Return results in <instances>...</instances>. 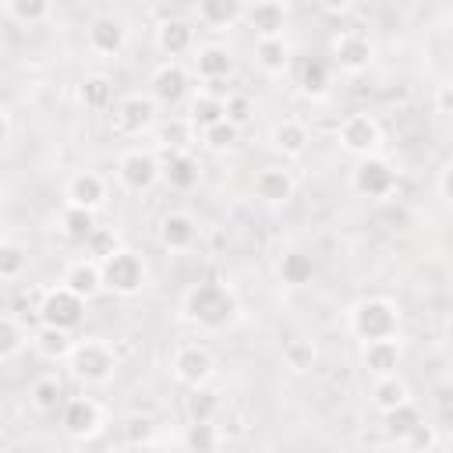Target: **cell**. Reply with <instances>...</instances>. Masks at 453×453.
<instances>
[{"label": "cell", "mask_w": 453, "mask_h": 453, "mask_svg": "<svg viewBox=\"0 0 453 453\" xmlns=\"http://www.w3.org/2000/svg\"><path fill=\"white\" fill-rule=\"evenodd\" d=\"M184 311H188V319H195L198 326L219 329V326H226V322L234 319L237 301H234V294H230L223 283H198L195 290H188Z\"/></svg>", "instance_id": "obj_1"}, {"label": "cell", "mask_w": 453, "mask_h": 453, "mask_svg": "<svg viewBox=\"0 0 453 453\" xmlns=\"http://www.w3.org/2000/svg\"><path fill=\"white\" fill-rule=\"evenodd\" d=\"M117 368V357L110 350V343L103 340H81L78 347H71V372L81 382H106Z\"/></svg>", "instance_id": "obj_2"}, {"label": "cell", "mask_w": 453, "mask_h": 453, "mask_svg": "<svg viewBox=\"0 0 453 453\" xmlns=\"http://www.w3.org/2000/svg\"><path fill=\"white\" fill-rule=\"evenodd\" d=\"M99 283L113 294H134L145 283V265L131 251H113L110 258L99 262Z\"/></svg>", "instance_id": "obj_3"}, {"label": "cell", "mask_w": 453, "mask_h": 453, "mask_svg": "<svg viewBox=\"0 0 453 453\" xmlns=\"http://www.w3.org/2000/svg\"><path fill=\"white\" fill-rule=\"evenodd\" d=\"M396 311L389 301H361L354 308V333L365 340V343H375V340H393L396 336Z\"/></svg>", "instance_id": "obj_4"}, {"label": "cell", "mask_w": 453, "mask_h": 453, "mask_svg": "<svg viewBox=\"0 0 453 453\" xmlns=\"http://www.w3.org/2000/svg\"><path fill=\"white\" fill-rule=\"evenodd\" d=\"M81 315H85V301L81 297H74L71 290H64V287H57V290H50L46 297H42V304H39V319H42V326H53V329H74L78 322H81Z\"/></svg>", "instance_id": "obj_5"}, {"label": "cell", "mask_w": 453, "mask_h": 453, "mask_svg": "<svg viewBox=\"0 0 453 453\" xmlns=\"http://www.w3.org/2000/svg\"><path fill=\"white\" fill-rule=\"evenodd\" d=\"M393 184H396V173L389 170L386 159H372V156H365V159L354 166V188H357L361 195H368V198H382V195H389Z\"/></svg>", "instance_id": "obj_6"}, {"label": "cell", "mask_w": 453, "mask_h": 453, "mask_svg": "<svg viewBox=\"0 0 453 453\" xmlns=\"http://www.w3.org/2000/svg\"><path fill=\"white\" fill-rule=\"evenodd\" d=\"M117 173H120V184L127 191H149L156 184V177H159V163L149 152H127L120 159Z\"/></svg>", "instance_id": "obj_7"}, {"label": "cell", "mask_w": 453, "mask_h": 453, "mask_svg": "<svg viewBox=\"0 0 453 453\" xmlns=\"http://www.w3.org/2000/svg\"><path fill=\"white\" fill-rule=\"evenodd\" d=\"M124 42H127V32H124V21H120V18H113V14L92 18V25H88V46H92L96 53L113 57V53L124 50Z\"/></svg>", "instance_id": "obj_8"}, {"label": "cell", "mask_w": 453, "mask_h": 453, "mask_svg": "<svg viewBox=\"0 0 453 453\" xmlns=\"http://www.w3.org/2000/svg\"><path fill=\"white\" fill-rule=\"evenodd\" d=\"M156 120V103L149 96H124L117 103V127L127 134H142Z\"/></svg>", "instance_id": "obj_9"}, {"label": "cell", "mask_w": 453, "mask_h": 453, "mask_svg": "<svg viewBox=\"0 0 453 453\" xmlns=\"http://www.w3.org/2000/svg\"><path fill=\"white\" fill-rule=\"evenodd\" d=\"M340 142H343V149L368 156V149L379 145V124H375L368 113H350V117L340 124Z\"/></svg>", "instance_id": "obj_10"}, {"label": "cell", "mask_w": 453, "mask_h": 453, "mask_svg": "<svg viewBox=\"0 0 453 453\" xmlns=\"http://www.w3.org/2000/svg\"><path fill=\"white\" fill-rule=\"evenodd\" d=\"M368 57H372V46L361 32H340L336 42H333V64L343 67V71H361L368 67Z\"/></svg>", "instance_id": "obj_11"}, {"label": "cell", "mask_w": 453, "mask_h": 453, "mask_svg": "<svg viewBox=\"0 0 453 453\" xmlns=\"http://www.w3.org/2000/svg\"><path fill=\"white\" fill-rule=\"evenodd\" d=\"M173 372H177L180 382H188V386L198 389L209 379V372H212V357H209L205 347H180L173 354Z\"/></svg>", "instance_id": "obj_12"}, {"label": "cell", "mask_w": 453, "mask_h": 453, "mask_svg": "<svg viewBox=\"0 0 453 453\" xmlns=\"http://www.w3.org/2000/svg\"><path fill=\"white\" fill-rule=\"evenodd\" d=\"M241 18H248V25L258 32V39H273V35H280V28H283V21H287V11H283V4L262 0V4L244 7Z\"/></svg>", "instance_id": "obj_13"}, {"label": "cell", "mask_w": 453, "mask_h": 453, "mask_svg": "<svg viewBox=\"0 0 453 453\" xmlns=\"http://www.w3.org/2000/svg\"><path fill=\"white\" fill-rule=\"evenodd\" d=\"M188 88V74L177 67V64H163L156 74H152V103H177Z\"/></svg>", "instance_id": "obj_14"}, {"label": "cell", "mask_w": 453, "mask_h": 453, "mask_svg": "<svg viewBox=\"0 0 453 453\" xmlns=\"http://www.w3.org/2000/svg\"><path fill=\"white\" fill-rule=\"evenodd\" d=\"M67 198H71L74 209H88V212H92V209L106 198V184H103L99 173H78V177H71V184H67Z\"/></svg>", "instance_id": "obj_15"}, {"label": "cell", "mask_w": 453, "mask_h": 453, "mask_svg": "<svg viewBox=\"0 0 453 453\" xmlns=\"http://www.w3.org/2000/svg\"><path fill=\"white\" fill-rule=\"evenodd\" d=\"M64 290H71V294L81 297V301L96 297V294L103 290V283H99V265H96V262H74V265L64 273Z\"/></svg>", "instance_id": "obj_16"}, {"label": "cell", "mask_w": 453, "mask_h": 453, "mask_svg": "<svg viewBox=\"0 0 453 453\" xmlns=\"http://www.w3.org/2000/svg\"><path fill=\"white\" fill-rule=\"evenodd\" d=\"M64 428L71 435H92L99 428V407L92 400H71V403H64Z\"/></svg>", "instance_id": "obj_17"}, {"label": "cell", "mask_w": 453, "mask_h": 453, "mask_svg": "<svg viewBox=\"0 0 453 453\" xmlns=\"http://www.w3.org/2000/svg\"><path fill=\"white\" fill-rule=\"evenodd\" d=\"M195 237H198V226H195V219H191L188 212H170V216L163 219V244H166V248L184 251V248L195 244Z\"/></svg>", "instance_id": "obj_18"}, {"label": "cell", "mask_w": 453, "mask_h": 453, "mask_svg": "<svg viewBox=\"0 0 453 453\" xmlns=\"http://www.w3.org/2000/svg\"><path fill=\"white\" fill-rule=\"evenodd\" d=\"M230 67H234V60H230V53L223 50V46H202L198 50V57H195V71L212 85V81H223L226 74H230Z\"/></svg>", "instance_id": "obj_19"}, {"label": "cell", "mask_w": 453, "mask_h": 453, "mask_svg": "<svg viewBox=\"0 0 453 453\" xmlns=\"http://www.w3.org/2000/svg\"><path fill=\"white\" fill-rule=\"evenodd\" d=\"M290 191H294V180H290V173L287 170H262L258 177H255V195L262 198V202H287L290 198Z\"/></svg>", "instance_id": "obj_20"}, {"label": "cell", "mask_w": 453, "mask_h": 453, "mask_svg": "<svg viewBox=\"0 0 453 453\" xmlns=\"http://www.w3.org/2000/svg\"><path fill=\"white\" fill-rule=\"evenodd\" d=\"M396 365H400V347L393 340H375V343L365 347V368L375 372L379 379L382 375H393Z\"/></svg>", "instance_id": "obj_21"}, {"label": "cell", "mask_w": 453, "mask_h": 453, "mask_svg": "<svg viewBox=\"0 0 453 453\" xmlns=\"http://www.w3.org/2000/svg\"><path fill=\"white\" fill-rule=\"evenodd\" d=\"M159 173H163L173 188H180V191H188V188L198 184V163H195L191 156H184V152H170V159L159 166Z\"/></svg>", "instance_id": "obj_22"}, {"label": "cell", "mask_w": 453, "mask_h": 453, "mask_svg": "<svg viewBox=\"0 0 453 453\" xmlns=\"http://www.w3.org/2000/svg\"><path fill=\"white\" fill-rule=\"evenodd\" d=\"M191 42H195V28H191L188 21L170 18V21H163V25H159V46H163L170 57L188 53V50H191Z\"/></svg>", "instance_id": "obj_23"}, {"label": "cell", "mask_w": 453, "mask_h": 453, "mask_svg": "<svg viewBox=\"0 0 453 453\" xmlns=\"http://www.w3.org/2000/svg\"><path fill=\"white\" fill-rule=\"evenodd\" d=\"M219 120H223V99H219V96L202 92V96L191 99V110H188V124H191V127L209 131V127L219 124Z\"/></svg>", "instance_id": "obj_24"}, {"label": "cell", "mask_w": 453, "mask_h": 453, "mask_svg": "<svg viewBox=\"0 0 453 453\" xmlns=\"http://www.w3.org/2000/svg\"><path fill=\"white\" fill-rule=\"evenodd\" d=\"M241 14H244V4H237V0H202L198 4V21H205L212 28H226Z\"/></svg>", "instance_id": "obj_25"}, {"label": "cell", "mask_w": 453, "mask_h": 453, "mask_svg": "<svg viewBox=\"0 0 453 453\" xmlns=\"http://www.w3.org/2000/svg\"><path fill=\"white\" fill-rule=\"evenodd\" d=\"M255 60H258L262 71L280 74V71L287 67V60H290V50H287V42H283L280 35H273V39H258V42H255Z\"/></svg>", "instance_id": "obj_26"}, {"label": "cell", "mask_w": 453, "mask_h": 453, "mask_svg": "<svg viewBox=\"0 0 453 453\" xmlns=\"http://www.w3.org/2000/svg\"><path fill=\"white\" fill-rule=\"evenodd\" d=\"M280 276H283V283H290V287L311 283V276H315L311 255H304V251H287V255L280 258Z\"/></svg>", "instance_id": "obj_27"}, {"label": "cell", "mask_w": 453, "mask_h": 453, "mask_svg": "<svg viewBox=\"0 0 453 453\" xmlns=\"http://www.w3.org/2000/svg\"><path fill=\"white\" fill-rule=\"evenodd\" d=\"M273 145L280 152H287V156H301L304 145H308V131L297 120H283V124L273 127Z\"/></svg>", "instance_id": "obj_28"}, {"label": "cell", "mask_w": 453, "mask_h": 453, "mask_svg": "<svg viewBox=\"0 0 453 453\" xmlns=\"http://www.w3.org/2000/svg\"><path fill=\"white\" fill-rule=\"evenodd\" d=\"M418 425H421V411H418L411 400L400 403V407H393V411H386V432H389L393 439H407Z\"/></svg>", "instance_id": "obj_29"}, {"label": "cell", "mask_w": 453, "mask_h": 453, "mask_svg": "<svg viewBox=\"0 0 453 453\" xmlns=\"http://www.w3.org/2000/svg\"><path fill=\"white\" fill-rule=\"evenodd\" d=\"M372 400H375V407L386 414V411L407 403V386H403L396 375H382V379L375 382V389H372Z\"/></svg>", "instance_id": "obj_30"}, {"label": "cell", "mask_w": 453, "mask_h": 453, "mask_svg": "<svg viewBox=\"0 0 453 453\" xmlns=\"http://www.w3.org/2000/svg\"><path fill=\"white\" fill-rule=\"evenodd\" d=\"M35 347H39V354L42 357H50V361H57V357H67L71 354V336L64 333V329H53V326H42L39 333H35Z\"/></svg>", "instance_id": "obj_31"}, {"label": "cell", "mask_w": 453, "mask_h": 453, "mask_svg": "<svg viewBox=\"0 0 453 453\" xmlns=\"http://www.w3.org/2000/svg\"><path fill=\"white\" fill-rule=\"evenodd\" d=\"M301 88L308 96H322L329 88V64L322 57H308L301 64Z\"/></svg>", "instance_id": "obj_32"}, {"label": "cell", "mask_w": 453, "mask_h": 453, "mask_svg": "<svg viewBox=\"0 0 453 453\" xmlns=\"http://www.w3.org/2000/svg\"><path fill=\"white\" fill-rule=\"evenodd\" d=\"M64 234H67V241H74V244H85L92 234H96V216L88 212V209H67L64 212Z\"/></svg>", "instance_id": "obj_33"}, {"label": "cell", "mask_w": 453, "mask_h": 453, "mask_svg": "<svg viewBox=\"0 0 453 453\" xmlns=\"http://www.w3.org/2000/svg\"><path fill=\"white\" fill-rule=\"evenodd\" d=\"M25 262H28V251L14 241H0V280H14L25 273Z\"/></svg>", "instance_id": "obj_34"}, {"label": "cell", "mask_w": 453, "mask_h": 453, "mask_svg": "<svg viewBox=\"0 0 453 453\" xmlns=\"http://www.w3.org/2000/svg\"><path fill=\"white\" fill-rule=\"evenodd\" d=\"M32 403L39 407V411H57L60 403H64V389H60V382L57 379H35V386H32Z\"/></svg>", "instance_id": "obj_35"}, {"label": "cell", "mask_w": 453, "mask_h": 453, "mask_svg": "<svg viewBox=\"0 0 453 453\" xmlns=\"http://www.w3.org/2000/svg\"><path fill=\"white\" fill-rule=\"evenodd\" d=\"M216 442H219V435H216L212 421H191L188 425V449L191 453H212Z\"/></svg>", "instance_id": "obj_36"}, {"label": "cell", "mask_w": 453, "mask_h": 453, "mask_svg": "<svg viewBox=\"0 0 453 453\" xmlns=\"http://www.w3.org/2000/svg\"><path fill=\"white\" fill-rule=\"evenodd\" d=\"M110 96H113V88H110V81H106L103 74L85 78V85H81V103H85L88 110H103V106L110 103Z\"/></svg>", "instance_id": "obj_37"}, {"label": "cell", "mask_w": 453, "mask_h": 453, "mask_svg": "<svg viewBox=\"0 0 453 453\" xmlns=\"http://www.w3.org/2000/svg\"><path fill=\"white\" fill-rule=\"evenodd\" d=\"M216 407H219L216 393H209V389H202V386L188 396V414H191V421H212Z\"/></svg>", "instance_id": "obj_38"}, {"label": "cell", "mask_w": 453, "mask_h": 453, "mask_svg": "<svg viewBox=\"0 0 453 453\" xmlns=\"http://www.w3.org/2000/svg\"><path fill=\"white\" fill-rule=\"evenodd\" d=\"M237 131H241V127H234L230 120H219V124H212V127L202 131V134H205V145H209V149L223 152V149H230V145L237 142Z\"/></svg>", "instance_id": "obj_39"}, {"label": "cell", "mask_w": 453, "mask_h": 453, "mask_svg": "<svg viewBox=\"0 0 453 453\" xmlns=\"http://www.w3.org/2000/svg\"><path fill=\"white\" fill-rule=\"evenodd\" d=\"M191 131H195V127H191L188 120H166V124H163V134H159V138H163V145H166V149L180 152V149L188 145Z\"/></svg>", "instance_id": "obj_40"}, {"label": "cell", "mask_w": 453, "mask_h": 453, "mask_svg": "<svg viewBox=\"0 0 453 453\" xmlns=\"http://www.w3.org/2000/svg\"><path fill=\"white\" fill-rule=\"evenodd\" d=\"M248 117H251V99L248 96H226L223 99V120L241 127V124H248Z\"/></svg>", "instance_id": "obj_41"}, {"label": "cell", "mask_w": 453, "mask_h": 453, "mask_svg": "<svg viewBox=\"0 0 453 453\" xmlns=\"http://www.w3.org/2000/svg\"><path fill=\"white\" fill-rule=\"evenodd\" d=\"M18 350H21V329H18L11 319L0 315V361L14 357Z\"/></svg>", "instance_id": "obj_42"}, {"label": "cell", "mask_w": 453, "mask_h": 453, "mask_svg": "<svg viewBox=\"0 0 453 453\" xmlns=\"http://www.w3.org/2000/svg\"><path fill=\"white\" fill-rule=\"evenodd\" d=\"M11 14L18 21H42L50 14V4L46 0H11Z\"/></svg>", "instance_id": "obj_43"}, {"label": "cell", "mask_w": 453, "mask_h": 453, "mask_svg": "<svg viewBox=\"0 0 453 453\" xmlns=\"http://www.w3.org/2000/svg\"><path fill=\"white\" fill-rule=\"evenodd\" d=\"M85 248H88V251H92L99 262H103V258H110L113 251H120V248H117V237H113L110 230H99V226H96V234L85 241Z\"/></svg>", "instance_id": "obj_44"}, {"label": "cell", "mask_w": 453, "mask_h": 453, "mask_svg": "<svg viewBox=\"0 0 453 453\" xmlns=\"http://www.w3.org/2000/svg\"><path fill=\"white\" fill-rule=\"evenodd\" d=\"M287 361H290V368L304 372V368L315 365V347H311V343H290V347H287Z\"/></svg>", "instance_id": "obj_45"}, {"label": "cell", "mask_w": 453, "mask_h": 453, "mask_svg": "<svg viewBox=\"0 0 453 453\" xmlns=\"http://www.w3.org/2000/svg\"><path fill=\"white\" fill-rule=\"evenodd\" d=\"M124 432H127L131 442H149V439H152V421H149V418H131Z\"/></svg>", "instance_id": "obj_46"}, {"label": "cell", "mask_w": 453, "mask_h": 453, "mask_svg": "<svg viewBox=\"0 0 453 453\" xmlns=\"http://www.w3.org/2000/svg\"><path fill=\"white\" fill-rule=\"evenodd\" d=\"M407 439H411V442H414L418 449H428V446H432V428H428V425L421 421V425H418V428H414V432H411Z\"/></svg>", "instance_id": "obj_47"}, {"label": "cell", "mask_w": 453, "mask_h": 453, "mask_svg": "<svg viewBox=\"0 0 453 453\" xmlns=\"http://www.w3.org/2000/svg\"><path fill=\"white\" fill-rule=\"evenodd\" d=\"M7 134H11V124H7V117H4V113H0V145H4V142H7Z\"/></svg>", "instance_id": "obj_48"}, {"label": "cell", "mask_w": 453, "mask_h": 453, "mask_svg": "<svg viewBox=\"0 0 453 453\" xmlns=\"http://www.w3.org/2000/svg\"><path fill=\"white\" fill-rule=\"evenodd\" d=\"M439 110H442V113L449 110V88H442V92H439Z\"/></svg>", "instance_id": "obj_49"}, {"label": "cell", "mask_w": 453, "mask_h": 453, "mask_svg": "<svg viewBox=\"0 0 453 453\" xmlns=\"http://www.w3.org/2000/svg\"><path fill=\"white\" fill-rule=\"evenodd\" d=\"M110 453H127V449H110Z\"/></svg>", "instance_id": "obj_50"}]
</instances>
